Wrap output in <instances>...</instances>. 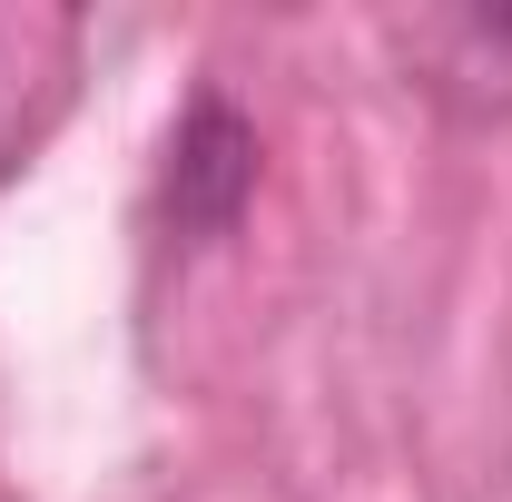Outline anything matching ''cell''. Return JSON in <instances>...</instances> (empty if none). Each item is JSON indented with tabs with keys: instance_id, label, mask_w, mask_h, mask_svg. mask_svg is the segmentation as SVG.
I'll return each mask as SVG.
<instances>
[{
	"instance_id": "cell-2",
	"label": "cell",
	"mask_w": 512,
	"mask_h": 502,
	"mask_svg": "<svg viewBox=\"0 0 512 502\" xmlns=\"http://www.w3.org/2000/svg\"><path fill=\"white\" fill-rule=\"evenodd\" d=\"M404 50L434 69V89L512 99V10H434L404 30Z\"/></svg>"
},
{
	"instance_id": "cell-1",
	"label": "cell",
	"mask_w": 512,
	"mask_h": 502,
	"mask_svg": "<svg viewBox=\"0 0 512 502\" xmlns=\"http://www.w3.org/2000/svg\"><path fill=\"white\" fill-rule=\"evenodd\" d=\"M247 188H256V128L227 99H197L178 148H168V217L188 237H217V227H237Z\"/></svg>"
}]
</instances>
